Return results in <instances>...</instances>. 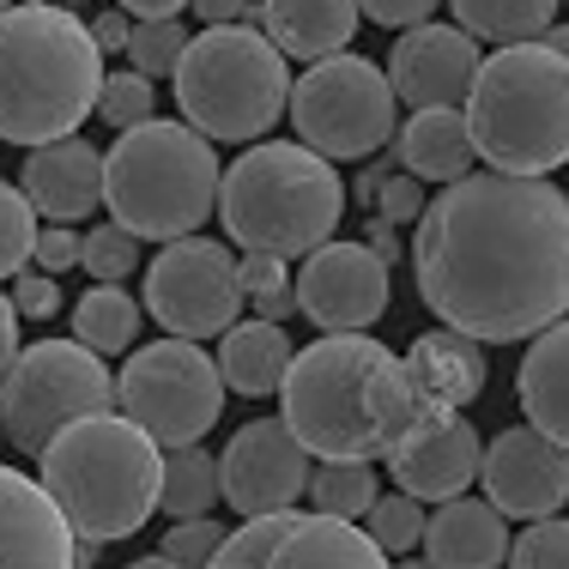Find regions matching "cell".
Returning <instances> with one entry per match:
<instances>
[{"instance_id":"cell-1","label":"cell","mask_w":569,"mask_h":569,"mask_svg":"<svg viewBox=\"0 0 569 569\" xmlns=\"http://www.w3.org/2000/svg\"><path fill=\"white\" fill-rule=\"evenodd\" d=\"M412 224L418 297L442 328L509 346L569 316V194L546 176L467 170Z\"/></svg>"},{"instance_id":"cell-2","label":"cell","mask_w":569,"mask_h":569,"mask_svg":"<svg viewBox=\"0 0 569 569\" xmlns=\"http://www.w3.org/2000/svg\"><path fill=\"white\" fill-rule=\"evenodd\" d=\"M37 460H43V491L56 497L73 539H91V546L133 539L158 515L164 449L116 406L67 418L37 449Z\"/></svg>"},{"instance_id":"cell-3","label":"cell","mask_w":569,"mask_h":569,"mask_svg":"<svg viewBox=\"0 0 569 569\" xmlns=\"http://www.w3.org/2000/svg\"><path fill=\"white\" fill-rule=\"evenodd\" d=\"M103 86V49L61 0L0 7V140L37 146L79 133Z\"/></svg>"},{"instance_id":"cell-4","label":"cell","mask_w":569,"mask_h":569,"mask_svg":"<svg viewBox=\"0 0 569 569\" xmlns=\"http://www.w3.org/2000/svg\"><path fill=\"white\" fill-rule=\"evenodd\" d=\"M224 237L237 249H267L279 261H297L316 242H328L346 219V182L333 176V158L309 152L303 140H249V152L219 170Z\"/></svg>"},{"instance_id":"cell-5","label":"cell","mask_w":569,"mask_h":569,"mask_svg":"<svg viewBox=\"0 0 569 569\" xmlns=\"http://www.w3.org/2000/svg\"><path fill=\"white\" fill-rule=\"evenodd\" d=\"M467 133L491 170L551 176L569 164V56L551 43H503L467 86Z\"/></svg>"},{"instance_id":"cell-6","label":"cell","mask_w":569,"mask_h":569,"mask_svg":"<svg viewBox=\"0 0 569 569\" xmlns=\"http://www.w3.org/2000/svg\"><path fill=\"white\" fill-rule=\"evenodd\" d=\"M103 207L140 242L188 237L219 207V152L188 121H133L103 152Z\"/></svg>"},{"instance_id":"cell-7","label":"cell","mask_w":569,"mask_h":569,"mask_svg":"<svg viewBox=\"0 0 569 569\" xmlns=\"http://www.w3.org/2000/svg\"><path fill=\"white\" fill-rule=\"evenodd\" d=\"M170 79L188 128H200L207 140H261V133H273L284 98H291V73H284L273 37L242 19L188 37Z\"/></svg>"},{"instance_id":"cell-8","label":"cell","mask_w":569,"mask_h":569,"mask_svg":"<svg viewBox=\"0 0 569 569\" xmlns=\"http://www.w3.org/2000/svg\"><path fill=\"white\" fill-rule=\"evenodd\" d=\"M388 358L363 328L321 333L316 346L291 351L279 376V418L309 460H376V425H370V376Z\"/></svg>"},{"instance_id":"cell-9","label":"cell","mask_w":569,"mask_h":569,"mask_svg":"<svg viewBox=\"0 0 569 569\" xmlns=\"http://www.w3.org/2000/svg\"><path fill=\"white\" fill-rule=\"evenodd\" d=\"M116 406V376L79 340H37L12 351L0 370V437L19 455H37L67 418H86Z\"/></svg>"},{"instance_id":"cell-10","label":"cell","mask_w":569,"mask_h":569,"mask_svg":"<svg viewBox=\"0 0 569 569\" xmlns=\"http://www.w3.org/2000/svg\"><path fill=\"white\" fill-rule=\"evenodd\" d=\"M291 110V128L309 152L321 158H376L388 140H395V86H388L382 67H370L363 56H333L309 61V73L291 86L284 98Z\"/></svg>"},{"instance_id":"cell-11","label":"cell","mask_w":569,"mask_h":569,"mask_svg":"<svg viewBox=\"0 0 569 569\" xmlns=\"http://www.w3.org/2000/svg\"><path fill=\"white\" fill-rule=\"evenodd\" d=\"M116 406L158 442V449L200 442L224 412L219 358H207L200 340H182V333L140 346L116 376Z\"/></svg>"},{"instance_id":"cell-12","label":"cell","mask_w":569,"mask_h":569,"mask_svg":"<svg viewBox=\"0 0 569 569\" xmlns=\"http://www.w3.org/2000/svg\"><path fill=\"white\" fill-rule=\"evenodd\" d=\"M146 309L158 316V328L182 333V340L224 333L242 316V284L230 249L212 237H194V230L170 237L158 249V261L146 267Z\"/></svg>"},{"instance_id":"cell-13","label":"cell","mask_w":569,"mask_h":569,"mask_svg":"<svg viewBox=\"0 0 569 569\" xmlns=\"http://www.w3.org/2000/svg\"><path fill=\"white\" fill-rule=\"evenodd\" d=\"M297 261H303V273L291 279L297 316H309L321 333L370 328L388 316V261L370 242H316Z\"/></svg>"},{"instance_id":"cell-14","label":"cell","mask_w":569,"mask_h":569,"mask_svg":"<svg viewBox=\"0 0 569 569\" xmlns=\"http://www.w3.org/2000/svg\"><path fill=\"white\" fill-rule=\"evenodd\" d=\"M309 479V449L284 430V418H254L219 455V497L237 515L291 509Z\"/></svg>"},{"instance_id":"cell-15","label":"cell","mask_w":569,"mask_h":569,"mask_svg":"<svg viewBox=\"0 0 569 569\" xmlns=\"http://www.w3.org/2000/svg\"><path fill=\"white\" fill-rule=\"evenodd\" d=\"M479 479H485V497L515 521L558 515L569 503V449L533 425L503 430L491 449H479Z\"/></svg>"},{"instance_id":"cell-16","label":"cell","mask_w":569,"mask_h":569,"mask_svg":"<svg viewBox=\"0 0 569 569\" xmlns=\"http://www.w3.org/2000/svg\"><path fill=\"white\" fill-rule=\"evenodd\" d=\"M479 73V43L460 24H406V37L388 56V86L400 103L425 110V103H467V86Z\"/></svg>"},{"instance_id":"cell-17","label":"cell","mask_w":569,"mask_h":569,"mask_svg":"<svg viewBox=\"0 0 569 569\" xmlns=\"http://www.w3.org/2000/svg\"><path fill=\"white\" fill-rule=\"evenodd\" d=\"M19 188L43 219L79 224L103 207V152L91 140H79V133L37 140L24 170H19Z\"/></svg>"},{"instance_id":"cell-18","label":"cell","mask_w":569,"mask_h":569,"mask_svg":"<svg viewBox=\"0 0 569 569\" xmlns=\"http://www.w3.org/2000/svg\"><path fill=\"white\" fill-rule=\"evenodd\" d=\"M73 563V527L61 521L43 479H24L0 460V569H67Z\"/></svg>"},{"instance_id":"cell-19","label":"cell","mask_w":569,"mask_h":569,"mask_svg":"<svg viewBox=\"0 0 569 569\" xmlns=\"http://www.w3.org/2000/svg\"><path fill=\"white\" fill-rule=\"evenodd\" d=\"M382 460H388V479L400 491H412L418 503H442V497L467 491L479 479V430L460 412H449L442 425H425L406 442H395Z\"/></svg>"},{"instance_id":"cell-20","label":"cell","mask_w":569,"mask_h":569,"mask_svg":"<svg viewBox=\"0 0 569 569\" xmlns=\"http://www.w3.org/2000/svg\"><path fill=\"white\" fill-rule=\"evenodd\" d=\"M425 563L442 569H491L509 563V515L491 503V497H442L437 515H425Z\"/></svg>"},{"instance_id":"cell-21","label":"cell","mask_w":569,"mask_h":569,"mask_svg":"<svg viewBox=\"0 0 569 569\" xmlns=\"http://www.w3.org/2000/svg\"><path fill=\"white\" fill-rule=\"evenodd\" d=\"M400 363L412 370V382L425 388L430 400L455 406V412H467V406L485 395V382H491V358H485V340H472V333H460V328L418 333L412 351H406Z\"/></svg>"},{"instance_id":"cell-22","label":"cell","mask_w":569,"mask_h":569,"mask_svg":"<svg viewBox=\"0 0 569 569\" xmlns=\"http://www.w3.org/2000/svg\"><path fill=\"white\" fill-rule=\"evenodd\" d=\"M515 395H521L527 425L558 437L569 449V316L546 321L533 333V346L521 358V376H515Z\"/></svg>"},{"instance_id":"cell-23","label":"cell","mask_w":569,"mask_h":569,"mask_svg":"<svg viewBox=\"0 0 569 569\" xmlns=\"http://www.w3.org/2000/svg\"><path fill=\"white\" fill-rule=\"evenodd\" d=\"M261 31L279 56L321 61L358 37V0H261Z\"/></svg>"},{"instance_id":"cell-24","label":"cell","mask_w":569,"mask_h":569,"mask_svg":"<svg viewBox=\"0 0 569 569\" xmlns=\"http://www.w3.org/2000/svg\"><path fill=\"white\" fill-rule=\"evenodd\" d=\"M395 158L418 182H455V176H467L479 152H472L460 103H425V110H412V121L395 128Z\"/></svg>"},{"instance_id":"cell-25","label":"cell","mask_w":569,"mask_h":569,"mask_svg":"<svg viewBox=\"0 0 569 569\" xmlns=\"http://www.w3.org/2000/svg\"><path fill=\"white\" fill-rule=\"evenodd\" d=\"M219 340H224L219 346V376H224L230 395H242V400L273 395L284 363H291V333H284V321H267V316L230 321Z\"/></svg>"},{"instance_id":"cell-26","label":"cell","mask_w":569,"mask_h":569,"mask_svg":"<svg viewBox=\"0 0 569 569\" xmlns=\"http://www.w3.org/2000/svg\"><path fill=\"white\" fill-rule=\"evenodd\" d=\"M284 569H328V563H340V569H370V563H382V546H376L363 527H351L346 515H297V527L284 533V546H279V558Z\"/></svg>"},{"instance_id":"cell-27","label":"cell","mask_w":569,"mask_h":569,"mask_svg":"<svg viewBox=\"0 0 569 569\" xmlns=\"http://www.w3.org/2000/svg\"><path fill=\"white\" fill-rule=\"evenodd\" d=\"M73 340L91 346L98 358H116V351H128L140 340V303H133L121 284L98 279L86 297L73 303Z\"/></svg>"},{"instance_id":"cell-28","label":"cell","mask_w":569,"mask_h":569,"mask_svg":"<svg viewBox=\"0 0 569 569\" xmlns=\"http://www.w3.org/2000/svg\"><path fill=\"white\" fill-rule=\"evenodd\" d=\"M219 503V455H207L200 442L164 449V479H158V509L170 515H212Z\"/></svg>"},{"instance_id":"cell-29","label":"cell","mask_w":569,"mask_h":569,"mask_svg":"<svg viewBox=\"0 0 569 569\" xmlns=\"http://www.w3.org/2000/svg\"><path fill=\"white\" fill-rule=\"evenodd\" d=\"M460 31L485 37V43H521V37H539L551 19H558L563 0H449Z\"/></svg>"},{"instance_id":"cell-30","label":"cell","mask_w":569,"mask_h":569,"mask_svg":"<svg viewBox=\"0 0 569 569\" xmlns=\"http://www.w3.org/2000/svg\"><path fill=\"white\" fill-rule=\"evenodd\" d=\"M376 472L370 460H309V479H303V497L316 503L321 515H346V521H363V509L376 503Z\"/></svg>"},{"instance_id":"cell-31","label":"cell","mask_w":569,"mask_h":569,"mask_svg":"<svg viewBox=\"0 0 569 569\" xmlns=\"http://www.w3.org/2000/svg\"><path fill=\"white\" fill-rule=\"evenodd\" d=\"M297 527V509H267V515H242V527H230L212 551V563H230V569H261L279 558L284 533Z\"/></svg>"},{"instance_id":"cell-32","label":"cell","mask_w":569,"mask_h":569,"mask_svg":"<svg viewBox=\"0 0 569 569\" xmlns=\"http://www.w3.org/2000/svg\"><path fill=\"white\" fill-rule=\"evenodd\" d=\"M363 533L382 546V558H400V551H418V539H425V503H418L412 491H395V497H382L376 491V503L363 509Z\"/></svg>"},{"instance_id":"cell-33","label":"cell","mask_w":569,"mask_h":569,"mask_svg":"<svg viewBox=\"0 0 569 569\" xmlns=\"http://www.w3.org/2000/svg\"><path fill=\"white\" fill-rule=\"evenodd\" d=\"M91 116H103L116 133L133 128V121H146V116H158V79L140 73V67H128V73H103Z\"/></svg>"},{"instance_id":"cell-34","label":"cell","mask_w":569,"mask_h":569,"mask_svg":"<svg viewBox=\"0 0 569 569\" xmlns=\"http://www.w3.org/2000/svg\"><path fill=\"white\" fill-rule=\"evenodd\" d=\"M79 267H86L91 279H110V284H121L140 267V237H133L128 224H98V230H86L79 237Z\"/></svg>"},{"instance_id":"cell-35","label":"cell","mask_w":569,"mask_h":569,"mask_svg":"<svg viewBox=\"0 0 569 569\" xmlns=\"http://www.w3.org/2000/svg\"><path fill=\"white\" fill-rule=\"evenodd\" d=\"M182 43H188V31H182V12H170V19H140L128 31V56L140 73H152V79H164L170 67H176V56H182Z\"/></svg>"},{"instance_id":"cell-36","label":"cell","mask_w":569,"mask_h":569,"mask_svg":"<svg viewBox=\"0 0 569 569\" xmlns=\"http://www.w3.org/2000/svg\"><path fill=\"white\" fill-rule=\"evenodd\" d=\"M31 237H37V207L24 200V188L0 182V279H12L31 261Z\"/></svg>"},{"instance_id":"cell-37","label":"cell","mask_w":569,"mask_h":569,"mask_svg":"<svg viewBox=\"0 0 569 569\" xmlns=\"http://www.w3.org/2000/svg\"><path fill=\"white\" fill-rule=\"evenodd\" d=\"M509 563H521V569H563L569 563V521H563V509L558 515H533V527H521V533L509 539Z\"/></svg>"},{"instance_id":"cell-38","label":"cell","mask_w":569,"mask_h":569,"mask_svg":"<svg viewBox=\"0 0 569 569\" xmlns=\"http://www.w3.org/2000/svg\"><path fill=\"white\" fill-rule=\"evenodd\" d=\"M224 527L212 521V515H176V527L164 533V551H158V563H176V569H200L212 563V551H219Z\"/></svg>"},{"instance_id":"cell-39","label":"cell","mask_w":569,"mask_h":569,"mask_svg":"<svg viewBox=\"0 0 569 569\" xmlns=\"http://www.w3.org/2000/svg\"><path fill=\"white\" fill-rule=\"evenodd\" d=\"M12 309H19V321H49L61 309V284H56V273H43V267H19L12 273Z\"/></svg>"},{"instance_id":"cell-40","label":"cell","mask_w":569,"mask_h":569,"mask_svg":"<svg viewBox=\"0 0 569 569\" xmlns=\"http://www.w3.org/2000/svg\"><path fill=\"white\" fill-rule=\"evenodd\" d=\"M31 261L43 267V273H67V267H79V230L49 219V230H37L31 237Z\"/></svg>"},{"instance_id":"cell-41","label":"cell","mask_w":569,"mask_h":569,"mask_svg":"<svg viewBox=\"0 0 569 569\" xmlns=\"http://www.w3.org/2000/svg\"><path fill=\"white\" fill-rule=\"evenodd\" d=\"M376 212H382V219H395V224H412L418 212H425V188H418V176L412 170L388 176V182L376 188Z\"/></svg>"},{"instance_id":"cell-42","label":"cell","mask_w":569,"mask_h":569,"mask_svg":"<svg viewBox=\"0 0 569 569\" xmlns=\"http://www.w3.org/2000/svg\"><path fill=\"white\" fill-rule=\"evenodd\" d=\"M237 284H242V297H261V291H284V284H291V273H284L279 254H267V249H242Z\"/></svg>"},{"instance_id":"cell-43","label":"cell","mask_w":569,"mask_h":569,"mask_svg":"<svg viewBox=\"0 0 569 569\" xmlns=\"http://www.w3.org/2000/svg\"><path fill=\"white\" fill-rule=\"evenodd\" d=\"M437 7H442V0H358V19L388 24V31H406V24L430 19Z\"/></svg>"},{"instance_id":"cell-44","label":"cell","mask_w":569,"mask_h":569,"mask_svg":"<svg viewBox=\"0 0 569 569\" xmlns=\"http://www.w3.org/2000/svg\"><path fill=\"white\" fill-rule=\"evenodd\" d=\"M128 31H133L128 12H98V19H91V43H98L103 56H121V49H128Z\"/></svg>"},{"instance_id":"cell-45","label":"cell","mask_w":569,"mask_h":569,"mask_svg":"<svg viewBox=\"0 0 569 569\" xmlns=\"http://www.w3.org/2000/svg\"><path fill=\"white\" fill-rule=\"evenodd\" d=\"M12 351H19V309H12V297L0 291V370L12 363Z\"/></svg>"},{"instance_id":"cell-46","label":"cell","mask_w":569,"mask_h":569,"mask_svg":"<svg viewBox=\"0 0 569 569\" xmlns=\"http://www.w3.org/2000/svg\"><path fill=\"white\" fill-rule=\"evenodd\" d=\"M207 24H230V19H249V0H188Z\"/></svg>"},{"instance_id":"cell-47","label":"cell","mask_w":569,"mask_h":569,"mask_svg":"<svg viewBox=\"0 0 569 569\" xmlns=\"http://www.w3.org/2000/svg\"><path fill=\"white\" fill-rule=\"evenodd\" d=\"M395 219H382V212H376V219H370V230H363V237H370V249L376 254H382V261H395V254H400V237H395Z\"/></svg>"},{"instance_id":"cell-48","label":"cell","mask_w":569,"mask_h":569,"mask_svg":"<svg viewBox=\"0 0 569 569\" xmlns=\"http://www.w3.org/2000/svg\"><path fill=\"white\" fill-rule=\"evenodd\" d=\"M254 309H261L267 321H284V316H297V291L284 284V291H261L254 297Z\"/></svg>"},{"instance_id":"cell-49","label":"cell","mask_w":569,"mask_h":569,"mask_svg":"<svg viewBox=\"0 0 569 569\" xmlns=\"http://www.w3.org/2000/svg\"><path fill=\"white\" fill-rule=\"evenodd\" d=\"M188 0H121V12H133V19H170V12H182Z\"/></svg>"},{"instance_id":"cell-50","label":"cell","mask_w":569,"mask_h":569,"mask_svg":"<svg viewBox=\"0 0 569 569\" xmlns=\"http://www.w3.org/2000/svg\"><path fill=\"white\" fill-rule=\"evenodd\" d=\"M388 176H395V164H370V170H363V176H358V182H351V188H358V200H363V212H370V200H376V188H382V182H388Z\"/></svg>"},{"instance_id":"cell-51","label":"cell","mask_w":569,"mask_h":569,"mask_svg":"<svg viewBox=\"0 0 569 569\" xmlns=\"http://www.w3.org/2000/svg\"><path fill=\"white\" fill-rule=\"evenodd\" d=\"M539 43H551V49H563V56H569V24H546V31H539Z\"/></svg>"},{"instance_id":"cell-52","label":"cell","mask_w":569,"mask_h":569,"mask_svg":"<svg viewBox=\"0 0 569 569\" xmlns=\"http://www.w3.org/2000/svg\"><path fill=\"white\" fill-rule=\"evenodd\" d=\"M61 7H86V0H61Z\"/></svg>"},{"instance_id":"cell-53","label":"cell","mask_w":569,"mask_h":569,"mask_svg":"<svg viewBox=\"0 0 569 569\" xmlns=\"http://www.w3.org/2000/svg\"><path fill=\"white\" fill-rule=\"evenodd\" d=\"M0 7H12V0H0Z\"/></svg>"}]
</instances>
